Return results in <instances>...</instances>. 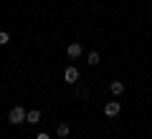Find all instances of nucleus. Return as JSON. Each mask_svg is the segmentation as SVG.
<instances>
[{
  "instance_id": "20e7f679",
  "label": "nucleus",
  "mask_w": 152,
  "mask_h": 139,
  "mask_svg": "<svg viewBox=\"0 0 152 139\" xmlns=\"http://www.w3.org/2000/svg\"><path fill=\"white\" fill-rule=\"evenodd\" d=\"M66 53H69V58H79L81 56V43H69L66 46Z\"/></svg>"
},
{
  "instance_id": "f257e3e1",
  "label": "nucleus",
  "mask_w": 152,
  "mask_h": 139,
  "mask_svg": "<svg viewBox=\"0 0 152 139\" xmlns=\"http://www.w3.org/2000/svg\"><path fill=\"white\" fill-rule=\"evenodd\" d=\"M26 116H28V111L23 106H13L10 114H8V122H10V124H23V122H26Z\"/></svg>"
},
{
  "instance_id": "6e6552de",
  "label": "nucleus",
  "mask_w": 152,
  "mask_h": 139,
  "mask_svg": "<svg viewBox=\"0 0 152 139\" xmlns=\"http://www.w3.org/2000/svg\"><path fill=\"white\" fill-rule=\"evenodd\" d=\"M69 124H58V129H56V134H58V137H69Z\"/></svg>"
},
{
  "instance_id": "1a4fd4ad",
  "label": "nucleus",
  "mask_w": 152,
  "mask_h": 139,
  "mask_svg": "<svg viewBox=\"0 0 152 139\" xmlns=\"http://www.w3.org/2000/svg\"><path fill=\"white\" fill-rule=\"evenodd\" d=\"M8 41H10V36H8V31H0V46H8Z\"/></svg>"
},
{
  "instance_id": "423d86ee",
  "label": "nucleus",
  "mask_w": 152,
  "mask_h": 139,
  "mask_svg": "<svg viewBox=\"0 0 152 139\" xmlns=\"http://www.w3.org/2000/svg\"><path fill=\"white\" fill-rule=\"evenodd\" d=\"M26 122H28V124H38V122H41V111H38V109H33V111H28Z\"/></svg>"
},
{
  "instance_id": "9d476101",
  "label": "nucleus",
  "mask_w": 152,
  "mask_h": 139,
  "mask_svg": "<svg viewBox=\"0 0 152 139\" xmlns=\"http://www.w3.org/2000/svg\"><path fill=\"white\" fill-rule=\"evenodd\" d=\"M36 139H51V137H48V134H38Z\"/></svg>"
},
{
  "instance_id": "0eeeda50",
  "label": "nucleus",
  "mask_w": 152,
  "mask_h": 139,
  "mask_svg": "<svg viewBox=\"0 0 152 139\" xmlns=\"http://www.w3.org/2000/svg\"><path fill=\"white\" fill-rule=\"evenodd\" d=\"M86 63L89 66H99V53H96V51H91V53L86 56Z\"/></svg>"
},
{
  "instance_id": "7ed1b4c3",
  "label": "nucleus",
  "mask_w": 152,
  "mask_h": 139,
  "mask_svg": "<svg viewBox=\"0 0 152 139\" xmlns=\"http://www.w3.org/2000/svg\"><path fill=\"white\" fill-rule=\"evenodd\" d=\"M119 111H122L119 101H107V106H104V114L107 116H119Z\"/></svg>"
},
{
  "instance_id": "f03ea898",
  "label": "nucleus",
  "mask_w": 152,
  "mask_h": 139,
  "mask_svg": "<svg viewBox=\"0 0 152 139\" xmlns=\"http://www.w3.org/2000/svg\"><path fill=\"white\" fill-rule=\"evenodd\" d=\"M64 81H66V84H76V81H79V68H76V66H66Z\"/></svg>"
},
{
  "instance_id": "39448f33",
  "label": "nucleus",
  "mask_w": 152,
  "mask_h": 139,
  "mask_svg": "<svg viewBox=\"0 0 152 139\" xmlns=\"http://www.w3.org/2000/svg\"><path fill=\"white\" fill-rule=\"evenodd\" d=\"M109 91H112L114 96H122V94H124V84H122V81H114V84L109 86Z\"/></svg>"
}]
</instances>
